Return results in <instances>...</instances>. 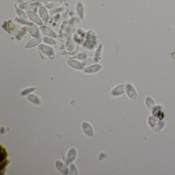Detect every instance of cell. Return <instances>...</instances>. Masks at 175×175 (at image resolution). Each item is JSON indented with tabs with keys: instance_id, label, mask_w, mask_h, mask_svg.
<instances>
[{
	"instance_id": "cell-2",
	"label": "cell",
	"mask_w": 175,
	"mask_h": 175,
	"mask_svg": "<svg viewBox=\"0 0 175 175\" xmlns=\"http://www.w3.org/2000/svg\"><path fill=\"white\" fill-rule=\"evenodd\" d=\"M81 127L82 131L86 136L90 138H93L94 136V130L93 126H91V124H90V123L86 121H84L82 123Z\"/></svg>"
},
{
	"instance_id": "cell-8",
	"label": "cell",
	"mask_w": 175,
	"mask_h": 175,
	"mask_svg": "<svg viewBox=\"0 0 175 175\" xmlns=\"http://www.w3.org/2000/svg\"><path fill=\"white\" fill-rule=\"evenodd\" d=\"M67 64L69 66L76 69H80L83 68V66L81 65L79 62L75 60H69L67 61Z\"/></svg>"
},
{
	"instance_id": "cell-1",
	"label": "cell",
	"mask_w": 175,
	"mask_h": 175,
	"mask_svg": "<svg viewBox=\"0 0 175 175\" xmlns=\"http://www.w3.org/2000/svg\"><path fill=\"white\" fill-rule=\"evenodd\" d=\"M77 151L75 148H71L68 151L66 157L65 164L68 166L70 163L75 161L77 157Z\"/></svg>"
},
{
	"instance_id": "cell-10",
	"label": "cell",
	"mask_w": 175,
	"mask_h": 175,
	"mask_svg": "<svg viewBox=\"0 0 175 175\" xmlns=\"http://www.w3.org/2000/svg\"><path fill=\"white\" fill-rule=\"evenodd\" d=\"M8 153L5 148H3L2 145H1V160H3L4 159H7Z\"/></svg>"
},
{
	"instance_id": "cell-6",
	"label": "cell",
	"mask_w": 175,
	"mask_h": 175,
	"mask_svg": "<svg viewBox=\"0 0 175 175\" xmlns=\"http://www.w3.org/2000/svg\"><path fill=\"white\" fill-rule=\"evenodd\" d=\"M27 98L30 102L36 105H40L42 102L40 99L34 94H29L27 96Z\"/></svg>"
},
{
	"instance_id": "cell-4",
	"label": "cell",
	"mask_w": 175,
	"mask_h": 175,
	"mask_svg": "<svg viewBox=\"0 0 175 175\" xmlns=\"http://www.w3.org/2000/svg\"><path fill=\"white\" fill-rule=\"evenodd\" d=\"M125 91V86L124 84H120L117 86L112 90L111 94L113 96L117 97L123 95Z\"/></svg>"
},
{
	"instance_id": "cell-5",
	"label": "cell",
	"mask_w": 175,
	"mask_h": 175,
	"mask_svg": "<svg viewBox=\"0 0 175 175\" xmlns=\"http://www.w3.org/2000/svg\"><path fill=\"white\" fill-rule=\"evenodd\" d=\"M102 69V66L99 64H95L86 68L84 70V73H97Z\"/></svg>"
},
{
	"instance_id": "cell-7",
	"label": "cell",
	"mask_w": 175,
	"mask_h": 175,
	"mask_svg": "<svg viewBox=\"0 0 175 175\" xmlns=\"http://www.w3.org/2000/svg\"><path fill=\"white\" fill-rule=\"evenodd\" d=\"M126 92L128 95L129 97H131V98H135L136 97V92L135 90V88L131 84H128L126 86Z\"/></svg>"
},
{
	"instance_id": "cell-9",
	"label": "cell",
	"mask_w": 175,
	"mask_h": 175,
	"mask_svg": "<svg viewBox=\"0 0 175 175\" xmlns=\"http://www.w3.org/2000/svg\"><path fill=\"white\" fill-rule=\"evenodd\" d=\"M78 170L77 166L73 163H70V165H69V175H78Z\"/></svg>"
},
{
	"instance_id": "cell-3",
	"label": "cell",
	"mask_w": 175,
	"mask_h": 175,
	"mask_svg": "<svg viewBox=\"0 0 175 175\" xmlns=\"http://www.w3.org/2000/svg\"><path fill=\"white\" fill-rule=\"evenodd\" d=\"M55 166L57 170L60 172L61 173L64 175H69V168L62 161L57 160L55 162Z\"/></svg>"
}]
</instances>
